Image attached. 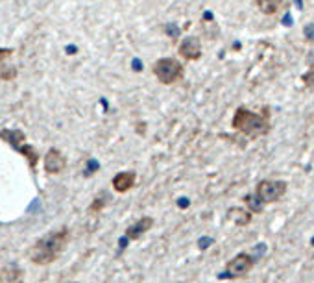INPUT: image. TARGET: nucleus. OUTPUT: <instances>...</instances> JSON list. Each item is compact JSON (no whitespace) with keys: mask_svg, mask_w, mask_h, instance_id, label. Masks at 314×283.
<instances>
[{"mask_svg":"<svg viewBox=\"0 0 314 283\" xmlns=\"http://www.w3.org/2000/svg\"><path fill=\"white\" fill-rule=\"evenodd\" d=\"M69 239H71L69 228H59V230H54L43 235L41 239L35 241V244L28 252L30 261L35 265H41V267L58 261V257L65 252Z\"/></svg>","mask_w":314,"mask_h":283,"instance_id":"f257e3e1","label":"nucleus"},{"mask_svg":"<svg viewBox=\"0 0 314 283\" xmlns=\"http://www.w3.org/2000/svg\"><path fill=\"white\" fill-rule=\"evenodd\" d=\"M231 126L235 128L236 132L244 133L248 137L255 139L262 137L270 132V111L264 109L262 113H255L248 109V107H238L233 115V120H231Z\"/></svg>","mask_w":314,"mask_h":283,"instance_id":"f03ea898","label":"nucleus"},{"mask_svg":"<svg viewBox=\"0 0 314 283\" xmlns=\"http://www.w3.org/2000/svg\"><path fill=\"white\" fill-rule=\"evenodd\" d=\"M152 73L161 84L164 86H172L181 82L185 76V67L183 63L176 58H159L152 67Z\"/></svg>","mask_w":314,"mask_h":283,"instance_id":"7ed1b4c3","label":"nucleus"},{"mask_svg":"<svg viewBox=\"0 0 314 283\" xmlns=\"http://www.w3.org/2000/svg\"><path fill=\"white\" fill-rule=\"evenodd\" d=\"M253 265H255L253 256H249V254H238V256H235L229 261L226 270L220 272L218 278H220V280H236V278H242L253 269Z\"/></svg>","mask_w":314,"mask_h":283,"instance_id":"20e7f679","label":"nucleus"},{"mask_svg":"<svg viewBox=\"0 0 314 283\" xmlns=\"http://www.w3.org/2000/svg\"><path fill=\"white\" fill-rule=\"evenodd\" d=\"M287 192V184L279 182V180H262L259 182L255 189V196L259 198L261 204H272L277 202L279 198L285 196Z\"/></svg>","mask_w":314,"mask_h":283,"instance_id":"39448f33","label":"nucleus"},{"mask_svg":"<svg viewBox=\"0 0 314 283\" xmlns=\"http://www.w3.org/2000/svg\"><path fill=\"white\" fill-rule=\"evenodd\" d=\"M13 48H0V82H13L19 76L17 67L11 65Z\"/></svg>","mask_w":314,"mask_h":283,"instance_id":"423d86ee","label":"nucleus"},{"mask_svg":"<svg viewBox=\"0 0 314 283\" xmlns=\"http://www.w3.org/2000/svg\"><path fill=\"white\" fill-rule=\"evenodd\" d=\"M177 52H179V56H181L185 61H198L202 58V43H200L198 37L189 35V37H185V39L179 43Z\"/></svg>","mask_w":314,"mask_h":283,"instance_id":"0eeeda50","label":"nucleus"},{"mask_svg":"<svg viewBox=\"0 0 314 283\" xmlns=\"http://www.w3.org/2000/svg\"><path fill=\"white\" fill-rule=\"evenodd\" d=\"M45 172L46 174H61L67 169V158L58 150V148H50L45 154Z\"/></svg>","mask_w":314,"mask_h":283,"instance_id":"6e6552de","label":"nucleus"},{"mask_svg":"<svg viewBox=\"0 0 314 283\" xmlns=\"http://www.w3.org/2000/svg\"><path fill=\"white\" fill-rule=\"evenodd\" d=\"M135 182H137V174L133 171H122V172H118V174H115L113 176V189L117 192H128L130 189H133L135 187Z\"/></svg>","mask_w":314,"mask_h":283,"instance_id":"1a4fd4ad","label":"nucleus"},{"mask_svg":"<svg viewBox=\"0 0 314 283\" xmlns=\"http://www.w3.org/2000/svg\"><path fill=\"white\" fill-rule=\"evenodd\" d=\"M152 226H154V218L152 217L139 218L137 222L131 224L130 228L126 230V237H128V241H137V239L143 237L146 231L152 230Z\"/></svg>","mask_w":314,"mask_h":283,"instance_id":"9d476101","label":"nucleus"},{"mask_svg":"<svg viewBox=\"0 0 314 283\" xmlns=\"http://www.w3.org/2000/svg\"><path fill=\"white\" fill-rule=\"evenodd\" d=\"M0 283H24V272L17 265H9L0 270Z\"/></svg>","mask_w":314,"mask_h":283,"instance_id":"9b49d317","label":"nucleus"},{"mask_svg":"<svg viewBox=\"0 0 314 283\" xmlns=\"http://www.w3.org/2000/svg\"><path fill=\"white\" fill-rule=\"evenodd\" d=\"M0 139L6 141V143H9L15 150H19L20 146L24 145L26 135H24L22 130H2V132H0Z\"/></svg>","mask_w":314,"mask_h":283,"instance_id":"f8f14e48","label":"nucleus"},{"mask_svg":"<svg viewBox=\"0 0 314 283\" xmlns=\"http://www.w3.org/2000/svg\"><path fill=\"white\" fill-rule=\"evenodd\" d=\"M255 2L257 9L262 15H275L279 13V9L283 7L285 0H253Z\"/></svg>","mask_w":314,"mask_h":283,"instance_id":"ddd939ff","label":"nucleus"},{"mask_svg":"<svg viewBox=\"0 0 314 283\" xmlns=\"http://www.w3.org/2000/svg\"><path fill=\"white\" fill-rule=\"evenodd\" d=\"M228 217H229V220H231V222H235L236 226H246V224L251 220L249 211L240 209V207H233V209H229Z\"/></svg>","mask_w":314,"mask_h":283,"instance_id":"4468645a","label":"nucleus"},{"mask_svg":"<svg viewBox=\"0 0 314 283\" xmlns=\"http://www.w3.org/2000/svg\"><path fill=\"white\" fill-rule=\"evenodd\" d=\"M111 200V196L107 194L105 191L98 192L96 196H94V200L91 202V205H89V213H100V211L104 209L105 205H107V202Z\"/></svg>","mask_w":314,"mask_h":283,"instance_id":"2eb2a0df","label":"nucleus"},{"mask_svg":"<svg viewBox=\"0 0 314 283\" xmlns=\"http://www.w3.org/2000/svg\"><path fill=\"white\" fill-rule=\"evenodd\" d=\"M19 152L22 154V156H24V158H26L28 165H30L32 169H35V167H37V161H39V154H37V150H35L32 145H26V143H24V145L19 148Z\"/></svg>","mask_w":314,"mask_h":283,"instance_id":"dca6fc26","label":"nucleus"},{"mask_svg":"<svg viewBox=\"0 0 314 283\" xmlns=\"http://www.w3.org/2000/svg\"><path fill=\"white\" fill-rule=\"evenodd\" d=\"M244 202L251 207V211H259L261 209V202H259V198L257 196H246L244 198Z\"/></svg>","mask_w":314,"mask_h":283,"instance_id":"f3484780","label":"nucleus"},{"mask_svg":"<svg viewBox=\"0 0 314 283\" xmlns=\"http://www.w3.org/2000/svg\"><path fill=\"white\" fill-rule=\"evenodd\" d=\"M213 243H215V241H213L211 237H202L200 241H198V246H200V250H207Z\"/></svg>","mask_w":314,"mask_h":283,"instance_id":"a211bd4d","label":"nucleus"},{"mask_svg":"<svg viewBox=\"0 0 314 283\" xmlns=\"http://www.w3.org/2000/svg\"><path fill=\"white\" fill-rule=\"evenodd\" d=\"M303 82H305V86H309L311 89H314V69L311 73H307L303 76Z\"/></svg>","mask_w":314,"mask_h":283,"instance_id":"6ab92c4d","label":"nucleus"},{"mask_svg":"<svg viewBox=\"0 0 314 283\" xmlns=\"http://www.w3.org/2000/svg\"><path fill=\"white\" fill-rule=\"evenodd\" d=\"M177 204L181 205V207H187V205H189V200H187V198H181V202H177Z\"/></svg>","mask_w":314,"mask_h":283,"instance_id":"aec40b11","label":"nucleus"},{"mask_svg":"<svg viewBox=\"0 0 314 283\" xmlns=\"http://www.w3.org/2000/svg\"><path fill=\"white\" fill-rule=\"evenodd\" d=\"M311 244H313V246H314V237H313V239H311Z\"/></svg>","mask_w":314,"mask_h":283,"instance_id":"412c9836","label":"nucleus"}]
</instances>
